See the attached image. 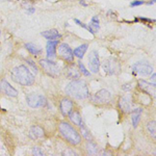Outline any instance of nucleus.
<instances>
[{"instance_id": "obj_1", "label": "nucleus", "mask_w": 156, "mask_h": 156, "mask_svg": "<svg viewBox=\"0 0 156 156\" xmlns=\"http://www.w3.org/2000/svg\"><path fill=\"white\" fill-rule=\"evenodd\" d=\"M65 92L69 97L76 100H85L90 96V90L87 82L81 79L72 80L66 85Z\"/></svg>"}, {"instance_id": "obj_2", "label": "nucleus", "mask_w": 156, "mask_h": 156, "mask_svg": "<svg viewBox=\"0 0 156 156\" xmlns=\"http://www.w3.org/2000/svg\"><path fill=\"white\" fill-rule=\"evenodd\" d=\"M58 131L60 136L64 138L68 144L72 146H78L81 143L82 137L80 133L70 124L69 122L62 121L58 124Z\"/></svg>"}, {"instance_id": "obj_3", "label": "nucleus", "mask_w": 156, "mask_h": 156, "mask_svg": "<svg viewBox=\"0 0 156 156\" xmlns=\"http://www.w3.org/2000/svg\"><path fill=\"white\" fill-rule=\"evenodd\" d=\"M12 78L15 82L23 85V87H30L34 83V76L31 71L25 65H20L12 69Z\"/></svg>"}, {"instance_id": "obj_4", "label": "nucleus", "mask_w": 156, "mask_h": 156, "mask_svg": "<svg viewBox=\"0 0 156 156\" xmlns=\"http://www.w3.org/2000/svg\"><path fill=\"white\" fill-rule=\"evenodd\" d=\"M40 67L43 69V71L46 73L47 75L51 77H57L60 74V70L56 62H52L51 59H40L39 62Z\"/></svg>"}, {"instance_id": "obj_5", "label": "nucleus", "mask_w": 156, "mask_h": 156, "mask_svg": "<svg viewBox=\"0 0 156 156\" xmlns=\"http://www.w3.org/2000/svg\"><path fill=\"white\" fill-rule=\"evenodd\" d=\"M102 67L103 70L108 75H115L121 71V65L119 64V62L115 58H112V57L108 59H105L102 64Z\"/></svg>"}, {"instance_id": "obj_6", "label": "nucleus", "mask_w": 156, "mask_h": 156, "mask_svg": "<svg viewBox=\"0 0 156 156\" xmlns=\"http://www.w3.org/2000/svg\"><path fill=\"white\" fill-rule=\"evenodd\" d=\"M57 53L58 56L62 60L67 62H73L74 60V53H73V50L71 47L69 46L66 43H62L58 45V49H57Z\"/></svg>"}, {"instance_id": "obj_7", "label": "nucleus", "mask_w": 156, "mask_h": 156, "mask_svg": "<svg viewBox=\"0 0 156 156\" xmlns=\"http://www.w3.org/2000/svg\"><path fill=\"white\" fill-rule=\"evenodd\" d=\"M26 102L30 107L32 108H39L45 106L47 104L46 97L39 94H29L26 97Z\"/></svg>"}, {"instance_id": "obj_8", "label": "nucleus", "mask_w": 156, "mask_h": 156, "mask_svg": "<svg viewBox=\"0 0 156 156\" xmlns=\"http://www.w3.org/2000/svg\"><path fill=\"white\" fill-rule=\"evenodd\" d=\"M132 70L135 74L140 76H150L153 73V68L147 62H136L133 65Z\"/></svg>"}, {"instance_id": "obj_9", "label": "nucleus", "mask_w": 156, "mask_h": 156, "mask_svg": "<svg viewBox=\"0 0 156 156\" xmlns=\"http://www.w3.org/2000/svg\"><path fill=\"white\" fill-rule=\"evenodd\" d=\"M110 100H112V94L105 89L100 90L92 98V101L96 104H107Z\"/></svg>"}, {"instance_id": "obj_10", "label": "nucleus", "mask_w": 156, "mask_h": 156, "mask_svg": "<svg viewBox=\"0 0 156 156\" xmlns=\"http://www.w3.org/2000/svg\"><path fill=\"white\" fill-rule=\"evenodd\" d=\"M0 93L12 98L18 96V90L15 89L11 83H9V81L5 79H0Z\"/></svg>"}, {"instance_id": "obj_11", "label": "nucleus", "mask_w": 156, "mask_h": 156, "mask_svg": "<svg viewBox=\"0 0 156 156\" xmlns=\"http://www.w3.org/2000/svg\"><path fill=\"white\" fill-rule=\"evenodd\" d=\"M59 109L62 115L67 117V115H69L70 112L74 109V102H73L70 98H67V97L62 98L59 102Z\"/></svg>"}, {"instance_id": "obj_12", "label": "nucleus", "mask_w": 156, "mask_h": 156, "mask_svg": "<svg viewBox=\"0 0 156 156\" xmlns=\"http://www.w3.org/2000/svg\"><path fill=\"white\" fill-rule=\"evenodd\" d=\"M132 105H133V100L131 96H122L119 99V107L124 114L130 112L132 109Z\"/></svg>"}, {"instance_id": "obj_13", "label": "nucleus", "mask_w": 156, "mask_h": 156, "mask_svg": "<svg viewBox=\"0 0 156 156\" xmlns=\"http://www.w3.org/2000/svg\"><path fill=\"white\" fill-rule=\"evenodd\" d=\"M89 65L90 69L93 73H98L100 69V59L97 51H92L89 55Z\"/></svg>"}, {"instance_id": "obj_14", "label": "nucleus", "mask_w": 156, "mask_h": 156, "mask_svg": "<svg viewBox=\"0 0 156 156\" xmlns=\"http://www.w3.org/2000/svg\"><path fill=\"white\" fill-rule=\"evenodd\" d=\"M138 87L142 92L147 93L150 95V97L156 98V85H153V83L147 82L145 80H138Z\"/></svg>"}, {"instance_id": "obj_15", "label": "nucleus", "mask_w": 156, "mask_h": 156, "mask_svg": "<svg viewBox=\"0 0 156 156\" xmlns=\"http://www.w3.org/2000/svg\"><path fill=\"white\" fill-rule=\"evenodd\" d=\"M58 46V41L57 40H50L47 43L46 51L48 59H53L56 56V48Z\"/></svg>"}, {"instance_id": "obj_16", "label": "nucleus", "mask_w": 156, "mask_h": 156, "mask_svg": "<svg viewBox=\"0 0 156 156\" xmlns=\"http://www.w3.org/2000/svg\"><path fill=\"white\" fill-rule=\"evenodd\" d=\"M69 120H70V122H72L73 124L75 125V126H77V127H81V126H83V120H82V118H81V115H80V112H79V110H77V109H73L71 112L69 114Z\"/></svg>"}, {"instance_id": "obj_17", "label": "nucleus", "mask_w": 156, "mask_h": 156, "mask_svg": "<svg viewBox=\"0 0 156 156\" xmlns=\"http://www.w3.org/2000/svg\"><path fill=\"white\" fill-rule=\"evenodd\" d=\"M29 137L31 140H41V138L45 137V131L42 127L34 125L31 126L29 129Z\"/></svg>"}, {"instance_id": "obj_18", "label": "nucleus", "mask_w": 156, "mask_h": 156, "mask_svg": "<svg viewBox=\"0 0 156 156\" xmlns=\"http://www.w3.org/2000/svg\"><path fill=\"white\" fill-rule=\"evenodd\" d=\"M66 76L69 78V79L75 80V79H79L80 74L79 71L77 70V68L75 67V65H70V66L67 67L66 69Z\"/></svg>"}, {"instance_id": "obj_19", "label": "nucleus", "mask_w": 156, "mask_h": 156, "mask_svg": "<svg viewBox=\"0 0 156 156\" xmlns=\"http://www.w3.org/2000/svg\"><path fill=\"white\" fill-rule=\"evenodd\" d=\"M90 32L92 34H96L100 29V21H99V17L98 16H94L92 19H90Z\"/></svg>"}, {"instance_id": "obj_20", "label": "nucleus", "mask_w": 156, "mask_h": 156, "mask_svg": "<svg viewBox=\"0 0 156 156\" xmlns=\"http://www.w3.org/2000/svg\"><path fill=\"white\" fill-rule=\"evenodd\" d=\"M142 108H136V109L132 110L131 112V121H132V126L134 128L137 127V125L140 122V118H142Z\"/></svg>"}, {"instance_id": "obj_21", "label": "nucleus", "mask_w": 156, "mask_h": 156, "mask_svg": "<svg viewBox=\"0 0 156 156\" xmlns=\"http://www.w3.org/2000/svg\"><path fill=\"white\" fill-rule=\"evenodd\" d=\"M42 36L45 37V39H47L48 41L50 40H57L59 39L60 37V34L58 31H57L56 29H50V30H46V31L42 32Z\"/></svg>"}, {"instance_id": "obj_22", "label": "nucleus", "mask_w": 156, "mask_h": 156, "mask_svg": "<svg viewBox=\"0 0 156 156\" xmlns=\"http://www.w3.org/2000/svg\"><path fill=\"white\" fill-rule=\"evenodd\" d=\"M87 48H89V44H82V45H80V46H78L77 48L73 51L74 56H76L79 59H81L82 57H83V55L85 54V52H87Z\"/></svg>"}, {"instance_id": "obj_23", "label": "nucleus", "mask_w": 156, "mask_h": 156, "mask_svg": "<svg viewBox=\"0 0 156 156\" xmlns=\"http://www.w3.org/2000/svg\"><path fill=\"white\" fill-rule=\"evenodd\" d=\"M146 130L153 140H156V121H149L146 125Z\"/></svg>"}, {"instance_id": "obj_24", "label": "nucleus", "mask_w": 156, "mask_h": 156, "mask_svg": "<svg viewBox=\"0 0 156 156\" xmlns=\"http://www.w3.org/2000/svg\"><path fill=\"white\" fill-rule=\"evenodd\" d=\"M87 151L90 155H95V154H98V153L100 152L99 148H98V145L96 144V143L93 142V140H87Z\"/></svg>"}, {"instance_id": "obj_25", "label": "nucleus", "mask_w": 156, "mask_h": 156, "mask_svg": "<svg viewBox=\"0 0 156 156\" xmlns=\"http://www.w3.org/2000/svg\"><path fill=\"white\" fill-rule=\"evenodd\" d=\"M25 48L28 50V52H29L30 54L34 55V56L42 54V49L37 48L36 45L32 44V43H26V44H25Z\"/></svg>"}, {"instance_id": "obj_26", "label": "nucleus", "mask_w": 156, "mask_h": 156, "mask_svg": "<svg viewBox=\"0 0 156 156\" xmlns=\"http://www.w3.org/2000/svg\"><path fill=\"white\" fill-rule=\"evenodd\" d=\"M136 97H137V102L140 103V104H143V105H150L151 104L150 95H148L147 93L144 92V96H142L140 94H137Z\"/></svg>"}, {"instance_id": "obj_27", "label": "nucleus", "mask_w": 156, "mask_h": 156, "mask_svg": "<svg viewBox=\"0 0 156 156\" xmlns=\"http://www.w3.org/2000/svg\"><path fill=\"white\" fill-rule=\"evenodd\" d=\"M80 128H81V133H82V135H83V138H85L87 140H93L92 133H90L89 130L84 127V125H83V126H81Z\"/></svg>"}, {"instance_id": "obj_28", "label": "nucleus", "mask_w": 156, "mask_h": 156, "mask_svg": "<svg viewBox=\"0 0 156 156\" xmlns=\"http://www.w3.org/2000/svg\"><path fill=\"white\" fill-rule=\"evenodd\" d=\"M78 67H79V70H80V72L82 73V74L84 75V76H90V73L87 71V68L84 67V65L82 64L81 62H78Z\"/></svg>"}, {"instance_id": "obj_29", "label": "nucleus", "mask_w": 156, "mask_h": 156, "mask_svg": "<svg viewBox=\"0 0 156 156\" xmlns=\"http://www.w3.org/2000/svg\"><path fill=\"white\" fill-rule=\"evenodd\" d=\"M25 62H26L27 64L29 65V66H30V68H31V69H32V70H34V73H36V74H37V71H39V69H37V65L34 64V62H32L31 59H29V58H27L26 60H25Z\"/></svg>"}, {"instance_id": "obj_30", "label": "nucleus", "mask_w": 156, "mask_h": 156, "mask_svg": "<svg viewBox=\"0 0 156 156\" xmlns=\"http://www.w3.org/2000/svg\"><path fill=\"white\" fill-rule=\"evenodd\" d=\"M146 2L143 1V0H136V1H133L130 3V6L131 7H135V6H138V5H143V4H145Z\"/></svg>"}, {"instance_id": "obj_31", "label": "nucleus", "mask_w": 156, "mask_h": 156, "mask_svg": "<svg viewBox=\"0 0 156 156\" xmlns=\"http://www.w3.org/2000/svg\"><path fill=\"white\" fill-rule=\"evenodd\" d=\"M32 153H34V155H44V152L39 147H34L32 149Z\"/></svg>"}, {"instance_id": "obj_32", "label": "nucleus", "mask_w": 156, "mask_h": 156, "mask_svg": "<svg viewBox=\"0 0 156 156\" xmlns=\"http://www.w3.org/2000/svg\"><path fill=\"white\" fill-rule=\"evenodd\" d=\"M74 21L76 22V23H77L78 25H80V26H81V27H83V28H85L87 30H89V31H90V27H89V25H85L84 23H82L81 21H79V20H78V19H75Z\"/></svg>"}, {"instance_id": "obj_33", "label": "nucleus", "mask_w": 156, "mask_h": 156, "mask_svg": "<svg viewBox=\"0 0 156 156\" xmlns=\"http://www.w3.org/2000/svg\"><path fill=\"white\" fill-rule=\"evenodd\" d=\"M150 81H151V83L156 85V73H155V74H153L152 76L150 77Z\"/></svg>"}, {"instance_id": "obj_34", "label": "nucleus", "mask_w": 156, "mask_h": 156, "mask_svg": "<svg viewBox=\"0 0 156 156\" xmlns=\"http://www.w3.org/2000/svg\"><path fill=\"white\" fill-rule=\"evenodd\" d=\"M146 3H147L148 5H153L154 3H156V0H151L149 2H146Z\"/></svg>"}, {"instance_id": "obj_35", "label": "nucleus", "mask_w": 156, "mask_h": 156, "mask_svg": "<svg viewBox=\"0 0 156 156\" xmlns=\"http://www.w3.org/2000/svg\"><path fill=\"white\" fill-rule=\"evenodd\" d=\"M34 11H36V9H34V7H29V9H28V14H34Z\"/></svg>"}, {"instance_id": "obj_36", "label": "nucleus", "mask_w": 156, "mask_h": 156, "mask_svg": "<svg viewBox=\"0 0 156 156\" xmlns=\"http://www.w3.org/2000/svg\"><path fill=\"white\" fill-rule=\"evenodd\" d=\"M80 3H81V4H83L84 6H87V3H85L84 1H82V0H80Z\"/></svg>"}, {"instance_id": "obj_37", "label": "nucleus", "mask_w": 156, "mask_h": 156, "mask_svg": "<svg viewBox=\"0 0 156 156\" xmlns=\"http://www.w3.org/2000/svg\"><path fill=\"white\" fill-rule=\"evenodd\" d=\"M0 34H1V31H0Z\"/></svg>"}]
</instances>
